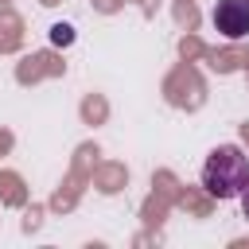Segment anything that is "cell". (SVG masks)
Returning a JSON list of instances; mask_svg holds the SVG:
<instances>
[{"label": "cell", "instance_id": "2", "mask_svg": "<svg viewBox=\"0 0 249 249\" xmlns=\"http://www.w3.org/2000/svg\"><path fill=\"white\" fill-rule=\"evenodd\" d=\"M214 31L226 39L249 35V0H218L214 4Z\"/></svg>", "mask_w": 249, "mask_h": 249}, {"label": "cell", "instance_id": "3", "mask_svg": "<svg viewBox=\"0 0 249 249\" xmlns=\"http://www.w3.org/2000/svg\"><path fill=\"white\" fill-rule=\"evenodd\" d=\"M241 210H245V218H249V179H245V195H241Z\"/></svg>", "mask_w": 249, "mask_h": 249}, {"label": "cell", "instance_id": "1", "mask_svg": "<svg viewBox=\"0 0 249 249\" xmlns=\"http://www.w3.org/2000/svg\"><path fill=\"white\" fill-rule=\"evenodd\" d=\"M202 183H206V191L218 195V198L237 195V187H245V160H241V152L230 148V144H226V148H214Z\"/></svg>", "mask_w": 249, "mask_h": 249}]
</instances>
